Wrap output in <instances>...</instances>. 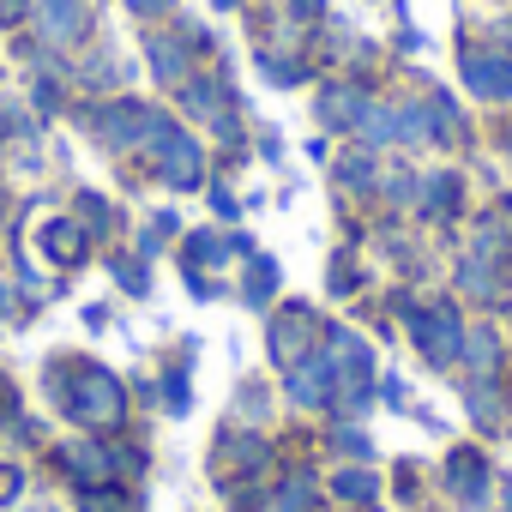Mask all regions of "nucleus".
<instances>
[{"instance_id": "1", "label": "nucleus", "mask_w": 512, "mask_h": 512, "mask_svg": "<svg viewBox=\"0 0 512 512\" xmlns=\"http://www.w3.org/2000/svg\"><path fill=\"white\" fill-rule=\"evenodd\" d=\"M49 386H55V398L67 404V416H79V422H91V428H115L121 410H127L115 374H103V368H91V362H61V368H49Z\"/></svg>"}, {"instance_id": "2", "label": "nucleus", "mask_w": 512, "mask_h": 512, "mask_svg": "<svg viewBox=\"0 0 512 512\" xmlns=\"http://www.w3.org/2000/svg\"><path fill=\"white\" fill-rule=\"evenodd\" d=\"M410 326H416V350H422L434 368H446V362L464 356V326H458L452 308H422V314H410Z\"/></svg>"}, {"instance_id": "3", "label": "nucleus", "mask_w": 512, "mask_h": 512, "mask_svg": "<svg viewBox=\"0 0 512 512\" xmlns=\"http://www.w3.org/2000/svg\"><path fill=\"white\" fill-rule=\"evenodd\" d=\"M272 356L284 368H296V362L314 356V314L308 308H290L284 320H272Z\"/></svg>"}, {"instance_id": "4", "label": "nucleus", "mask_w": 512, "mask_h": 512, "mask_svg": "<svg viewBox=\"0 0 512 512\" xmlns=\"http://www.w3.org/2000/svg\"><path fill=\"white\" fill-rule=\"evenodd\" d=\"M464 79L476 97H512V55H464Z\"/></svg>"}, {"instance_id": "5", "label": "nucleus", "mask_w": 512, "mask_h": 512, "mask_svg": "<svg viewBox=\"0 0 512 512\" xmlns=\"http://www.w3.org/2000/svg\"><path fill=\"white\" fill-rule=\"evenodd\" d=\"M290 398H296V404H332V398H338L332 362H326V356H320V362H296V368H290Z\"/></svg>"}, {"instance_id": "6", "label": "nucleus", "mask_w": 512, "mask_h": 512, "mask_svg": "<svg viewBox=\"0 0 512 512\" xmlns=\"http://www.w3.org/2000/svg\"><path fill=\"white\" fill-rule=\"evenodd\" d=\"M37 25H43L49 43H79L85 37V0H43Z\"/></svg>"}, {"instance_id": "7", "label": "nucleus", "mask_w": 512, "mask_h": 512, "mask_svg": "<svg viewBox=\"0 0 512 512\" xmlns=\"http://www.w3.org/2000/svg\"><path fill=\"white\" fill-rule=\"evenodd\" d=\"M446 488H452L464 506H476V500L488 494V470H482V458H476V452H452V458H446Z\"/></svg>"}, {"instance_id": "8", "label": "nucleus", "mask_w": 512, "mask_h": 512, "mask_svg": "<svg viewBox=\"0 0 512 512\" xmlns=\"http://www.w3.org/2000/svg\"><path fill=\"white\" fill-rule=\"evenodd\" d=\"M43 247H49V260L79 266V260H85V223H67V217L43 223Z\"/></svg>"}, {"instance_id": "9", "label": "nucleus", "mask_w": 512, "mask_h": 512, "mask_svg": "<svg viewBox=\"0 0 512 512\" xmlns=\"http://www.w3.org/2000/svg\"><path fill=\"white\" fill-rule=\"evenodd\" d=\"M61 458H67V470H73V476H79L85 488H97V482H109V470L121 464V458H115L109 446H67Z\"/></svg>"}, {"instance_id": "10", "label": "nucleus", "mask_w": 512, "mask_h": 512, "mask_svg": "<svg viewBox=\"0 0 512 512\" xmlns=\"http://www.w3.org/2000/svg\"><path fill=\"white\" fill-rule=\"evenodd\" d=\"M187 109H193V115H205V121H217V133H235V127H229V115H223V91H217V85L193 79V85H187Z\"/></svg>"}, {"instance_id": "11", "label": "nucleus", "mask_w": 512, "mask_h": 512, "mask_svg": "<svg viewBox=\"0 0 512 512\" xmlns=\"http://www.w3.org/2000/svg\"><path fill=\"white\" fill-rule=\"evenodd\" d=\"M464 362L476 368V380H488L494 374V362H500V338L482 326V332H464Z\"/></svg>"}, {"instance_id": "12", "label": "nucleus", "mask_w": 512, "mask_h": 512, "mask_svg": "<svg viewBox=\"0 0 512 512\" xmlns=\"http://www.w3.org/2000/svg\"><path fill=\"white\" fill-rule=\"evenodd\" d=\"M320 109H326V121H338V127H356L368 103H362V91H350V85H344V91H326V103H320Z\"/></svg>"}, {"instance_id": "13", "label": "nucleus", "mask_w": 512, "mask_h": 512, "mask_svg": "<svg viewBox=\"0 0 512 512\" xmlns=\"http://www.w3.org/2000/svg\"><path fill=\"white\" fill-rule=\"evenodd\" d=\"M278 290V266L266 260V253H253V266H247V302H266Z\"/></svg>"}, {"instance_id": "14", "label": "nucleus", "mask_w": 512, "mask_h": 512, "mask_svg": "<svg viewBox=\"0 0 512 512\" xmlns=\"http://www.w3.org/2000/svg\"><path fill=\"white\" fill-rule=\"evenodd\" d=\"M356 127H362L368 139H398V109H380V103H368Z\"/></svg>"}, {"instance_id": "15", "label": "nucleus", "mask_w": 512, "mask_h": 512, "mask_svg": "<svg viewBox=\"0 0 512 512\" xmlns=\"http://www.w3.org/2000/svg\"><path fill=\"white\" fill-rule=\"evenodd\" d=\"M428 211H434V217H452V211H458V181H452V175H434V181H428Z\"/></svg>"}, {"instance_id": "16", "label": "nucleus", "mask_w": 512, "mask_h": 512, "mask_svg": "<svg viewBox=\"0 0 512 512\" xmlns=\"http://www.w3.org/2000/svg\"><path fill=\"white\" fill-rule=\"evenodd\" d=\"M151 67H157V79H181V49L169 37H151Z\"/></svg>"}, {"instance_id": "17", "label": "nucleus", "mask_w": 512, "mask_h": 512, "mask_svg": "<svg viewBox=\"0 0 512 512\" xmlns=\"http://www.w3.org/2000/svg\"><path fill=\"white\" fill-rule=\"evenodd\" d=\"M470 416H476V422H500V392H494L488 380L470 386Z\"/></svg>"}, {"instance_id": "18", "label": "nucleus", "mask_w": 512, "mask_h": 512, "mask_svg": "<svg viewBox=\"0 0 512 512\" xmlns=\"http://www.w3.org/2000/svg\"><path fill=\"white\" fill-rule=\"evenodd\" d=\"M229 464H241V470H260V464H266V446L253 440V434H241V440H229Z\"/></svg>"}, {"instance_id": "19", "label": "nucleus", "mask_w": 512, "mask_h": 512, "mask_svg": "<svg viewBox=\"0 0 512 512\" xmlns=\"http://www.w3.org/2000/svg\"><path fill=\"white\" fill-rule=\"evenodd\" d=\"M272 512H308V476H290L284 488H278V506Z\"/></svg>"}, {"instance_id": "20", "label": "nucleus", "mask_w": 512, "mask_h": 512, "mask_svg": "<svg viewBox=\"0 0 512 512\" xmlns=\"http://www.w3.org/2000/svg\"><path fill=\"white\" fill-rule=\"evenodd\" d=\"M338 494L344 500H368L374 494V476L368 470H338Z\"/></svg>"}, {"instance_id": "21", "label": "nucleus", "mask_w": 512, "mask_h": 512, "mask_svg": "<svg viewBox=\"0 0 512 512\" xmlns=\"http://www.w3.org/2000/svg\"><path fill=\"white\" fill-rule=\"evenodd\" d=\"M338 175H344L350 187H368V181H374V163H368V157L356 151V157H344V163H338Z\"/></svg>"}, {"instance_id": "22", "label": "nucleus", "mask_w": 512, "mask_h": 512, "mask_svg": "<svg viewBox=\"0 0 512 512\" xmlns=\"http://www.w3.org/2000/svg\"><path fill=\"white\" fill-rule=\"evenodd\" d=\"M115 278H121V290H133V296H145V290H151L145 266H133V260H115Z\"/></svg>"}, {"instance_id": "23", "label": "nucleus", "mask_w": 512, "mask_h": 512, "mask_svg": "<svg viewBox=\"0 0 512 512\" xmlns=\"http://www.w3.org/2000/svg\"><path fill=\"white\" fill-rule=\"evenodd\" d=\"M19 488H25V470H19V464H0V506H13Z\"/></svg>"}, {"instance_id": "24", "label": "nucleus", "mask_w": 512, "mask_h": 512, "mask_svg": "<svg viewBox=\"0 0 512 512\" xmlns=\"http://www.w3.org/2000/svg\"><path fill=\"white\" fill-rule=\"evenodd\" d=\"M332 446H338V452H350V458H368V452H374V446H368V434H362V428H344V434H338V440H332Z\"/></svg>"}, {"instance_id": "25", "label": "nucleus", "mask_w": 512, "mask_h": 512, "mask_svg": "<svg viewBox=\"0 0 512 512\" xmlns=\"http://www.w3.org/2000/svg\"><path fill=\"white\" fill-rule=\"evenodd\" d=\"M163 392H169V410H187V368H175V374L163 380Z\"/></svg>"}, {"instance_id": "26", "label": "nucleus", "mask_w": 512, "mask_h": 512, "mask_svg": "<svg viewBox=\"0 0 512 512\" xmlns=\"http://www.w3.org/2000/svg\"><path fill=\"white\" fill-rule=\"evenodd\" d=\"M266 73H272V85H302V67H296V61H290V67H284V61H266Z\"/></svg>"}, {"instance_id": "27", "label": "nucleus", "mask_w": 512, "mask_h": 512, "mask_svg": "<svg viewBox=\"0 0 512 512\" xmlns=\"http://www.w3.org/2000/svg\"><path fill=\"white\" fill-rule=\"evenodd\" d=\"M380 392H386V404H404V380H398V374H386Z\"/></svg>"}, {"instance_id": "28", "label": "nucleus", "mask_w": 512, "mask_h": 512, "mask_svg": "<svg viewBox=\"0 0 512 512\" xmlns=\"http://www.w3.org/2000/svg\"><path fill=\"white\" fill-rule=\"evenodd\" d=\"M169 0H133V13H163Z\"/></svg>"}, {"instance_id": "29", "label": "nucleus", "mask_w": 512, "mask_h": 512, "mask_svg": "<svg viewBox=\"0 0 512 512\" xmlns=\"http://www.w3.org/2000/svg\"><path fill=\"white\" fill-rule=\"evenodd\" d=\"M19 7H25V0H0V19H19Z\"/></svg>"}, {"instance_id": "30", "label": "nucleus", "mask_w": 512, "mask_h": 512, "mask_svg": "<svg viewBox=\"0 0 512 512\" xmlns=\"http://www.w3.org/2000/svg\"><path fill=\"white\" fill-rule=\"evenodd\" d=\"M7 308H13V290H7V284H0V320H7Z\"/></svg>"}, {"instance_id": "31", "label": "nucleus", "mask_w": 512, "mask_h": 512, "mask_svg": "<svg viewBox=\"0 0 512 512\" xmlns=\"http://www.w3.org/2000/svg\"><path fill=\"white\" fill-rule=\"evenodd\" d=\"M296 7H302V13H320V0H296Z\"/></svg>"}, {"instance_id": "32", "label": "nucleus", "mask_w": 512, "mask_h": 512, "mask_svg": "<svg viewBox=\"0 0 512 512\" xmlns=\"http://www.w3.org/2000/svg\"><path fill=\"white\" fill-rule=\"evenodd\" d=\"M506 151H512V133H506Z\"/></svg>"}]
</instances>
